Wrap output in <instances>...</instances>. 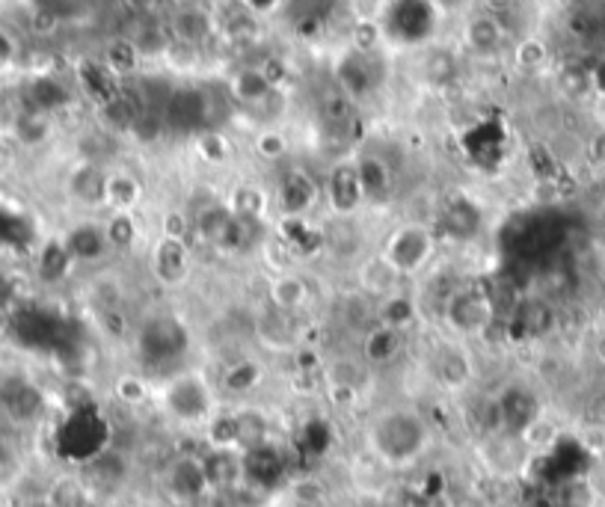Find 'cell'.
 Wrapping results in <instances>:
<instances>
[{"mask_svg":"<svg viewBox=\"0 0 605 507\" xmlns=\"http://www.w3.org/2000/svg\"><path fill=\"white\" fill-rule=\"evenodd\" d=\"M383 258L407 279H416L436 255V235L422 220H404L392 229V235L383 244Z\"/></svg>","mask_w":605,"mask_h":507,"instance_id":"3","label":"cell"},{"mask_svg":"<svg viewBox=\"0 0 605 507\" xmlns=\"http://www.w3.org/2000/svg\"><path fill=\"white\" fill-rule=\"evenodd\" d=\"M101 229H104V238H107L110 253H131V250L137 247V232H140L137 214H128V211H107V220L101 223Z\"/></svg>","mask_w":605,"mask_h":507,"instance_id":"17","label":"cell"},{"mask_svg":"<svg viewBox=\"0 0 605 507\" xmlns=\"http://www.w3.org/2000/svg\"><path fill=\"white\" fill-rule=\"evenodd\" d=\"M368 442L383 463L410 466L428 448V424L410 407H392L371 419Z\"/></svg>","mask_w":605,"mask_h":507,"instance_id":"1","label":"cell"},{"mask_svg":"<svg viewBox=\"0 0 605 507\" xmlns=\"http://www.w3.org/2000/svg\"><path fill=\"white\" fill-rule=\"evenodd\" d=\"M229 92L235 101L247 104V107H259L267 98L276 95V86L270 84L261 72V66H247V69H238L232 78H229Z\"/></svg>","mask_w":605,"mask_h":507,"instance_id":"15","label":"cell"},{"mask_svg":"<svg viewBox=\"0 0 605 507\" xmlns=\"http://www.w3.org/2000/svg\"><path fill=\"white\" fill-rule=\"evenodd\" d=\"M170 487L175 496L181 499H199L208 490V478H205V463L196 457H181L170 466Z\"/></svg>","mask_w":605,"mask_h":507,"instance_id":"16","label":"cell"},{"mask_svg":"<svg viewBox=\"0 0 605 507\" xmlns=\"http://www.w3.org/2000/svg\"><path fill=\"white\" fill-rule=\"evenodd\" d=\"M152 273L167 288L184 285L187 276H190V247H187V241L158 235L155 250H152Z\"/></svg>","mask_w":605,"mask_h":507,"instance_id":"8","label":"cell"},{"mask_svg":"<svg viewBox=\"0 0 605 507\" xmlns=\"http://www.w3.org/2000/svg\"><path fill=\"white\" fill-rule=\"evenodd\" d=\"M241 6H244L253 18H267V15H273V12L282 6V0H241Z\"/></svg>","mask_w":605,"mask_h":507,"instance_id":"24","label":"cell"},{"mask_svg":"<svg viewBox=\"0 0 605 507\" xmlns=\"http://www.w3.org/2000/svg\"><path fill=\"white\" fill-rule=\"evenodd\" d=\"M321 199L339 217H350L359 208H365L359 172H356V158H339V161L330 164L324 187H321Z\"/></svg>","mask_w":605,"mask_h":507,"instance_id":"5","label":"cell"},{"mask_svg":"<svg viewBox=\"0 0 605 507\" xmlns=\"http://www.w3.org/2000/svg\"><path fill=\"white\" fill-rule=\"evenodd\" d=\"M196 152H199L208 164L223 167V164H229V158H232V143H229L226 134H220V131H202V134L196 137Z\"/></svg>","mask_w":605,"mask_h":507,"instance_id":"22","label":"cell"},{"mask_svg":"<svg viewBox=\"0 0 605 507\" xmlns=\"http://www.w3.org/2000/svg\"><path fill=\"white\" fill-rule=\"evenodd\" d=\"M12 60V42L6 33H0V63H9Z\"/></svg>","mask_w":605,"mask_h":507,"instance_id":"25","label":"cell"},{"mask_svg":"<svg viewBox=\"0 0 605 507\" xmlns=\"http://www.w3.org/2000/svg\"><path fill=\"white\" fill-rule=\"evenodd\" d=\"M371 507H374V505H371Z\"/></svg>","mask_w":605,"mask_h":507,"instance_id":"28","label":"cell"},{"mask_svg":"<svg viewBox=\"0 0 605 507\" xmlns=\"http://www.w3.org/2000/svg\"><path fill=\"white\" fill-rule=\"evenodd\" d=\"M350 39H353V51H356V54H374V51L380 48V42H383V30H380L377 21L362 18V21H356Z\"/></svg>","mask_w":605,"mask_h":507,"instance_id":"23","label":"cell"},{"mask_svg":"<svg viewBox=\"0 0 605 507\" xmlns=\"http://www.w3.org/2000/svg\"><path fill=\"white\" fill-rule=\"evenodd\" d=\"M273 196L288 217H303L315 208V202L321 199V190L303 169H288Z\"/></svg>","mask_w":605,"mask_h":507,"instance_id":"9","label":"cell"},{"mask_svg":"<svg viewBox=\"0 0 605 507\" xmlns=\"http://www.w3.org/2000/svg\"><path fill=\"white\" fill-rule=\"evenodd\" d=\"M167 27H170L173 42L190 45V48H199V45L211 36L214 21H211V15H208L202 6H181L173 18H170Z\"/></svg>","mask_w":605,"mask_h":507,"instance_id":"13","label":"cell"},{"mask_svg":"<svg viewBox=\"0 0 605 507\" xmlns=\"http://www.w3.org/2000/svg\"><path fill=\"white\" fill-rule=\"evenodd\" d=\"M315 294L306 276L294 273V270H279L270 282H267V306L282 312V315H303L312 306Z\"/></svg>","mask_w":605,"mask_h":507,"instance_id":"7","label":"cell"},{"mask_svg":"<svg viewBox=\"0 0 605 507\" xmlns=\"http://www.w3.org/2000/svg\"><path fill=\"white\" fill-rule=\"evenodd\" d=\"M131 6H134L137 12H152V9L161 6V0H131Z\"/></svg>","mask_w":605,"mask_h":507,"instance_id":"26","label":"cell"},{"mask_svg":"<svg viewBox=\"0 0 605 507\" xmlns=\"http://www.w3.org/2000/svg\"><path fill=\"white\" fill-rule=\"evenodd\" d=\"M603 232H605V214H603Z\"/></svg>","mask_w":605,"mask_h":507,"instance_id":"27","label":"cell"},{"mask_svg":"<svg viewBox=\"0 0 605 507\" xmlns=\"http://www.w3.org/2000/svg\"><path fill=\"white\" fill-rule=\"evenodd\" d=\"M356 172L362 184L365 208H389L398 199V184L392 167L377 155H356Z\"/></svg>","mask_w":605,"mask_h":507,"instance_id":"6","label":"cell"},{"mask_svg":"<svg viewBox=\"0 0 605 507\" xmlns=\"http://www.w3.org/2000/svg\"><path fill=\"white\" fill-rule=\"evenodd\" d=\"M253 152L259 155L264 164H279L282 158H288L291 143H288L285 131H279L276 125H264L259 134L253 137Z\"/></svg>","mask_w":605,"mask_h":507,"instance_id":"20","label":"cell"},{"mask_svg":"<svg viewBox=\"0 0 605 507\" xmlns=\"http://www.w3.org/2000/svg\"><path fill=\"white\" fill-rule=\"evenodd\" d=\"M549 57H552L549 45L540 36H522L517 45H514V66H517L519 72H528V75L543 72L549 66Z\"/></svg>","mask_w":605,"mask_h":507,"instance_id":"19","label":"cell"},{"mask_svg":"<svg viewBox=\"0 0 605 507\" xmlns=\"http://www.w3.org/2000/svg\"><path fill=\"white\" fill-rule=\"evenodd\" d=\"M140 202H143V181L137 175H131L128 169L104 172V193H101V208L104 211L137 214Z\"/></svg>","mask_w":605,"mask_h":507,"instance_id":"11","label":"cell"},{"mask_svg":"<svg viewBox=\"0 0 605 507\" xmlns=\"http://www.w3.org/2000/svg\"><path fill=\"white\" fill-rule=\"evenodd\" d=\"M256 383H259V365L250 362V359H238L223 374V389L232 392V395H247V392L256 389Z\"/></svg>","mask_w":605,"mask_h":507,"instance_id":"21","label":"cell"},{"mask_svg":"<svg viewBox=\"0 0 605 507\" xmlns=\"http://www.w3.org/2000/svg\"><path fill=\"white\" fill-rule=\"evenodd\" d=\"M223 205H226L235 217L256 223V220H261V217L267 214V208H270V193H267L264 187H259L256 181H238V184L229 190V196H226Z\"/></svg>","mask_w":605,"mask_h":507,"instance_id":"14","label":"cell"},{"mask_svg":"<svg viewBox=\"0 0 605 507\" xmlns=\"http://www.w3.org/2000/svg\"><path fill=\"white\" fill-rule=\"evenodd\" d=\"M140 60H143V54H140L137 42L128 39V36L113 39V42L107 45V51H104V66H107V72L116 75V78L134 75L137 66H140Z\"/></svg>","mask_w":605,"mask_h":507,"instance_id":"18","label":"cell"},{"mask_svg":"<svg viewBox=\"0 0 605 507\" xmlns=\"http://www.w3.org/2000/svg\"><path fill=\"white\" fill-rule=\"evenodd\" d=\"M158 401L164 413L181 424H211L217 410L214 386L208 383L202 371H190V368L164 374V380L158 383Z\"/></svg>","mask_w":605,"mask_h":507,"instance_id":"2","label":"cell"},{"mask_svg":"<svg viewBox=\"0 0 605 507\" xmlns=\"http://www.w3.org/2000/svg\"><path fill=\"white\" fill-rule=\"evenodd\" d=\"M463 39H466V48L478 57H490L496 54L502 45H505V21L490 15V12H478L466 21V30H463Z\"/></svg>","mask_w":605,"mask_h":507,"instance_id":"12","label":"cell"},{"mask_svg":"<svg viewBox=\"0 0 605 507\" xmlns=\"http://www.w3.org/2000/svg\"><path fill=\"white\" fill-rule=\"evenodd\" d=\"M404 338H407V330H398V327L374 321L368 330H362V359H365V365H371V368L392 365L404 350Z\"/></svg>","mask_w":605,"mask_h":507,"instance_id":"10","label":"cell"},{"mask_svg":"<svg viewBox=\"0 0 605 507\" xmlns=\"http://www.w3.org/2000/svg\"><path fill=\"white\" fill-rule=\"evenodd\" d=\"M496 306L490 303V297H484L481 291H457L448 297L445 309H442V321L448 324V330L460 338L484 336L487 327L493 324Z\"/></svg>","mask_w":605,"mask_h":507,"instance_id":"4","label":"cell"}]
</instances>
